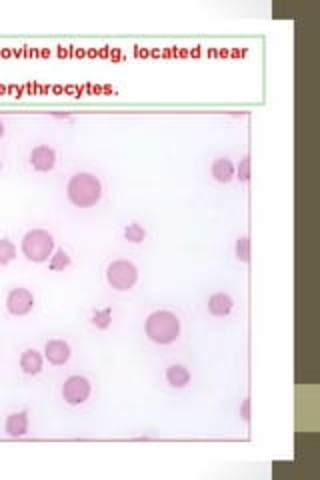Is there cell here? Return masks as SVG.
<instances>
[{
    "label": "cell",
    "instance_id": "5bb4252c",
    "mask_svg": "<svg viewBox=\"0 0 320 480\" xmlns=\"http://www.w3.org/2000/svg\"><path fill=\"white\" fill-rule=\"evenodd\" d=\"M71 264L72 258L64 248H56L53 252V257H51V260H48V268H51L53 273H62V271H66Z\"/></svg>",
    "mask_w": 320,
    "mask_h": 480
},
{
    "label": "cell",
    "instance_id": "e0dca14e",
    "mask_svg": "<svg viewBox=\"0 0 320 480\" xmlns=\"http://www.w3.org/2000/svg\"><path fill=\"white\" fill-rule=\"evenodd\" d=\"M90 323L92 326H96L98 330H108L110 325H112V310L110 309H98L92 312L90 316Z\"/></svg>",
    "mask_w": 320,
    "mask_h": 480
},
{
    "label": "cell",
    "instance_id": "7402d4cb",
    "mask_svg": "<svg viewBox=\"0 0 320 480\" xmlns=\"http://www.w3.org/2000/svg\"><path fill=\"white\" fill-rule=\"evenodd\" d=\"M4 132H6V128H4V122L0 120V140L4 138Z\"/></svg>",
    "mask_w": 320,
    "mask_h": 480
},
{
    "label": "cell",
    "instance_id": "7a4b0ae2",
    "mask_svg": "<svg viewBox=\"0 0 320 480\" xmlns=\"http://www.w3.org/2000/svg\"><path fill=\"white\" fill-rule=\"evenodd\" d=\"M144 334L150 343L168 346L180 336V318L170 310H154L144 323Z\"/></svg>",
    "mask_w": 320,
    "mask_h": 480
},
{
    "label": "cell",
    "instance_id": "9c48e42d",
    "mask_svg": "<svg viewBox=\"0 0 320 480\" xmlns=\"http://www.w3.org/2000/svg\"><path fill=\"white\" fill-rule=\"evenodd\" d=\"M28 429H30V416H28V411H18L6 416L4 432H6L10 438H22V436H26Z\"/></svg>",
    "mask_w": 320,
    "mask_h": 480
},
{
    "label": "cell",
    "instance_id": "ffe728a7",
    "mask_svg": "<svg viewBox=\"0 0 320 480\" xmlns=\"http://www.w3.org/2000/svg\"><path fill=\"white\" fill-rule=\"evenodd\" d=\"M240 418H242L245 422H249L250 420V398L242 400V404H240Z\"/></svg>",
    "mask_w": 320,
    "mask_h": 480
},
{
    "label": "cell",
    "instance_id": "8992f818",
    "mask_svg": "<svg viewBox=\"0 0 320 480\" xmlns=\"http://www.w3.org/2000/svg\"><path fill=\"white\" fill-rule=\"evenodd\" d=\"M35 309V294L24 289V286H17L6 294V310L12 316H26Z\"/></svg>",
    "mask_w": 320,
    "mask_h": 480
},
{
    "label": "cell",
    "instance_id": "5b68a950",
    "mask_svg": "<svg viewBox=\"0 0 320 480\" xmlns=\"http://www.w3.org/2000/svg\"><path fill=\"white\" fill-rule=\"evenodd\" d=\"M90 393H92L90 380L87 377H80V375H72V377L66 378L62 388H60V395L64 398V402L71 406L85 404L90 398Z\"/></svg>",
    "mask_w": 320,
    "mask_h": 480
},
{
    "label": "cell",
    "instance_id": "ba28073f",
    "mask_svg": "<svg viewBox=\"0 0 320 480\" xmlns=\"http://www.w3.org/2000/svg\"><path fill=\"white\" fill-rule=\"evenodd\" d=\"M44 360H48V364L53 366H64L72 357V348L71 344L62 338H53L48 343L44 344Z\"/></svg>",
    "mask_w": 320,
    "mask_h": 480
},
{
    "label": "cell",
    "instance_id": "d6986e66",
    "mask_svg": "<svg viewBox=\"0 0 320 480\" xmlns=\"http://www.w3.org/2000/svg\"><path fill=\"white\" fill-rule=\"evenodd\" d=\"M250 174H252V164H250V156H245V158L240 160V164L236 166V176H234V178H238L240 182H249Z\"/></svg>",
    "mask_w": 320,
    "mask_h": 480
},
{
    "label": "cell",
    "instance_id": "44dd1931",
    "mask_svg": "<svg viewBox=\"0 0 320 480\" xmlns=\"http://www.w3.org/2000/svg\"><path fill=\"white\" fill-rule=\"evenodd\" d=\"M53 117H54V119H64V120H71L72 119L71 114H66V112H54Z\"/></svg>",
    "mask_w": 320,
    "mask_h": 480
},
{
    "label": "cell",
    "instance_id": "603a6c76",
    "mask_svg": "<svg viewBox=\"0 0 320 480\" xmlns=\"http://www.w3.org/2000/svg\"><path fill=\"white\" fill-rule=\"evenodd\" d=\"M0 171H2V160H0Z\"/></svg>",
    "mask_w": 320,
    "mask_h": 480
},
{
    "label": "cell",
    "instance_id": "52a82bcc",
    "mask_svg": "<svg viewBox=\"0 0 320 480\" xmlns=\"http://www.w3.org/2000/svg\"><path fill=\"white\" fill-rule=\"evenodd\" d=\"M28 162L36 172H51L56 166V151L48 144H36L30 151Z\"/></svg>",
    "mask_w": 320,
    "mask_h": 480
},
{
    "label": "cell",
    "instance_id": "277c9868",
    "mask_svg": "<svg viewBox=\"0 0 320 480\" xmlns=\"http://www.w3.org/2000/svg\"><path fill=\"white\" fill-rule=\"evenodd\" d=\"M107 282L110 289L118 292L130 291L136 286L139 282V268L134 262L130 260H125V258H118V260H112L107 266Z\"/></svg>",
    "mask_w": 320,
    "mask_h": 480
},
{
    "label": "cell",
    "instance_id": "4fadbf2b",
    "mask_svg": "<svg viewBox=\"0 0 320 480\" xmlns=\"http://www.w3.org/2000/svg\"><path fill=\"white\" fill-rule=\"evenodd\" d=\"M166 382L172 386V388H186L188 382H190V370L184 366V364H170L166 368Z\"/></svg>",
    "mask_w": 320,
    "mask_h": 480
},
{
    "label": "cell",
    "instance_id": "2e32d148",
    "mask_svg": "<svg viewBox=\"0 0 320 480\" xmlns=\"http://www.w3.org/2000/svg\"><path fill=\"white\" fill-rule=\"evenodd\" d=\"M17 258V246L10 239H0V266H8Z\"/></svg>",
    "mask_w": 320,
    "mask_h": 480
},
{
    "label": "cell",
    "instance_id": "3957f363",
    "mask_svg": "<svg viewBox=\"0 0 320 480\" xmlns=\"http://www.w3.org/2000/svg\"><path fill=\"white\" fill-rule=\"evenodd\" d=\"M54 250H56V240L44 228H33V230H28L22 237V242H20L22 257L26 258L28 262H35V264L48 262Z\"/></svg>",
    "mask_w": 320,
    "mask_h": 480
},
{
    "label": "cell",
    "instance_id": "7c38bea8",
    "mask_svg": "<svg viewBox=\"0 0 320 480\" xmlns=\"http://www.w3.org/2000/svg\"><path fill=\"white\" fill-rule=\"evenodd\" d=\"M232 309H234V300H232L231 294H226V292H216L208 298V312L216 318L229 316Z\"/></svg>",
    "mask_w": 320,
    "mask_h": 480
},
{
    "label": "cell",
    "instance_id": "30bf717a",
    "mask_svg": "<svg viewBox=\"0 0 320 480\" xmlns=\"http://www.w3.org/2000/svg\"><path fill=\"white\" fill-rule=\"evenodd\" d=\"M18 366H20V370H22L26 377H38V375L42 372V368H44V354L35 350V348H26V350L20 354Z\"/></svg>",
    "mask_w": 320,
    "mask_h": 480
},
{
    "label": "cell",
    "instance_id": "ac0fdd59",
    "mask_svg": "<svg viewBox=\"0 0 320 480\" xmlns=\"http://www.w3.org/2000/svg\"><path fill=\"white\" fill-rule=\"evenodd\" d=\"M234 257L240 262H249L250 260V239L249 237H238L236 244H234Z\"/></svg>",
    "mask_w": 320,
    "mask_h": 480
},
{
    "label": "cell",
    "instance_id": "6da1fadb",
    "mask_svg": "<svg viewBox=\"0 0 320 480\" xmlns=\"http://www.w3.org/2000/svg\"><path fill=\"white\" fill-rule=\"evenodd\" d=\"M66 198L76 208H92L103 198V182L92 172H76L66 185Z\"/></svg>",
    "mask_w": 320,
    "mask_h": 480
},
{
    "label": "cell",
    "instance_id": "9a60e30c",
    "mask_svg": "<svg viewBox=\"0 0 320 480\" xmlns=\"http://www.w3.org/2000/svg\"><path fill=\"white\" fill-rule=\"evenodd\" d=\"M125 240L130 242V244H141L146 239V230H144L143 224L139 223H130L125 226Z\"/></svg>",
    "mask_w": 320,
    "mask_h": 480
},
{
    "label": "cell",
    "instance_id": "8fae6325",
    "mask_svg": "<svg viewBox=\"0 0 320 480\" xmlns=\"http://www.w3.org/2000/svg\"><path fill=\"white\" fill-rule=\"evenodd\" d=\"M211 176L220 185H229L232 178L236 176V166H234L231 158L220 156V158L214 160L213 166H211Z\"/></svg>",
    "mask_w": 320,
    "mask_h": 480
}]
</instances>
